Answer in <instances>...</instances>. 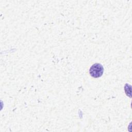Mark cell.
Masks as SVG:
<instances>
[{
    "label": "cell",
    "mask_w": 132,
    "mask_h": 132,
    "mask_svg": "<svg viewBox=\"0 0 132 132\" xmlns=\"http://www.w3.org/2000/svg\"><path fill=\"white\" fill-rule=\"evenodd\" d=\"M103 66L98 63L92 64L89 69V74L93 78H98L101 77L103 75Z\"/></svg>",
    "instance_id": "cell-1"
}]
</instances>
